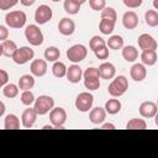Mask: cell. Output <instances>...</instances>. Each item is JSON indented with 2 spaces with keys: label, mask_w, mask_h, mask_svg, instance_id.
Instances as JSON below:
<instances>
[{
  "label": "cell",
  "mask_w": 158,
  "mask_h": 158,
  "mask_svg": "<svg viewBox=\"0 0 158 158\" xmlns=\"http://www.w3.org/2000/svg\"><path fill=\"white\" fill-rule=\"evenodd\" d=\"M115 21L109 20V19H101L100 23H99V30L102 35H111L114 28H115Z\"/></svg>",
  "instance_id": "484cf974"
},
{
  "label": "cell",
  "mask_w": 158,
  "mask_h": 158,
  "mask_svg": "<svg viewBox=\"0 0 158 158\" xmlns=\"http://www.w3.org/2000/svg\"><path fill=\"white\" fill-rule=\"evenodd\" d=\"M128 89V80L125 75H117L116 78L111 80V83L107 86V91L112 98H120L123 95Z\"/></svg>",
  "instance_id": "6da1fadb"
},
{
  "label": "cell",
  "mask_w": 158,
  "mask_h": 158,
  "mask_svg": "<svg viewBox=\"0 0 158 158\" xmlns=\"http://www.w3.org/2000/svg\"><path fill=\"white\" fill-rule=\"evenodd\" d=\"M52 73L56 78H63L65 77V73H67V65L63 62L56 60L53 62V65H52Z\"/></svg>",
  "instance_id": "4dcf8cb0"
},
{
  "label": "cell",
  "mask_w": 158,
  "mask_h": 158,
  "mask_svg": "<svg viewBox=\"0 0 158 158\" xmlns=\"http://www.w3.org/2000/svg\"><path fill=\"white\" fill-rule=\"evenodd\" d=\"M49 121L54 128H62L67 121V111L63 107H53L49 111Z\"/></svg>",
  "instance_id": "ba28073f"
},
{
  "label": "cell",
  "mask_w": 158,
  "mask_h": 158,
  "mask_svg": "<svg viewBox=\"0 0 158 158\" xmlns=\"http://www.w3.org/2000/svg\"><path fill=\"white\" fill-rule=\"evenodd\" d=\"M130 75L135 81H142L146 79L147 77V69L146 65H143L142 63H136L131 67L130 69Z\"/></svg>",
  "instance_id": "2e32d148"
},
{
  "label": "cell",
  "mask_w": 158,
  "mask_h": 158,
  "mask_svg": "<svg viewBox=\"0 0 158 158\" xmlns=\"http://www.w3.org/2000/svg\"><path fill=\"white\" fill-rule=\"evenodd\" d=\"M83 78L86 79V78H100V72L98 68H94V67H90L88 69H85V72H83Z\"/></svg>",
  "instance_id": "f35d334b"
},
{
  "label": "cell",
  "mask_w": 158,
  "mask_h": 158,
  "mask_svg": "<svg viewBox=\"0 0 158 158\" xmlns=\"http://www.w3.org/2000/svg\"><path fill=\"white\" fill-rule=\"evenodd\" d=\"M93 104H94V96L89 91H83V93L78 94V96L75 99V107L80 112L90 111V109L93 107Z\"/></svg>",
  "instance_id": "52a82bcc"
},
{
  "label": "cell",
  "mask_w": 158,
  "mask_h": 158,
  "mask_svg": "<svg viewBox=\"0 0 158 158\" xmlns=\"http://www.w3.org/2000/svg\"><path fill=\"white\" fill-rule=\"evenodd\" d=\"M5 110H6V107H5V104L2 102V101H0V117L5 114Z\"/></svg>",
  "instance_id": "7dc6e473"
},
{
  "label": "cell",
  "mask_w": 158,
  "mask_h": 158,
  "mask_svg": "<svg viewBox=\"0 0 158 158\" xmlns=\"http://www.w3.org/2000/svg\"><path fill=\"white\" fill-rule=\"evenodd\" d=\"M80 4L77 2L75 0H64V4H63V7H64V11L69 15H77L80 10Z\"/></svg>",
  "instance_id": "f546056e"
},
{
  "label": "cell",
  "mask_w": 158,
  "mask_h": 158,
  "mask_svg": "<svg viewBox=\"0 0 158 158\" xmlns=\"http://www.w3.org/2000/svg\"><path fill=\"white\" fill-rule=\"evenodd\" d=\"M67 58L73 63H80L88 56V49L84 44H74L67 49Z\"/></svg>",
  "instance_id": "8992f818"
},
{
  "label": "cell",
  "mask_w": 158,
  "mask_h": 158,
  "mask_svg": "<svg viewBox=\"0 0 158 158\" xmlns=\"http://www.w3.org/2000/svg\"><path fill=\"white\" fill-rule=\"evenodd\" d=\"M2 94L7 99H14L19 95V86L14 83H7L2 86Z\"/></svg>",
  "instance_id": "83f0119b"
},
{
  "label": "cell",
  "mask_w": 158,
  "mask_h": 158,
  "mask_svg": "<svg viewBox=\"0 0 158 158\" xmlns=\"http://www.w3.org/2000/svg\"><path fill=\"white\" fill-rule=\"evenodd\" d=\"M35 57V52L31 47L28 46H22V47H17V49L15 51V53L12 54L11 59L16 63V64H26L27 62H30L31 59H33Z\"/></svg>",
  "instance_id": "5b68a950"
},
{
  "label": "cell",
  "mask_w": 158,
  "mask_h": 158,
  "mask_svg": "<svg viewBox=\"0 0 158 158\" xmlns=\"http://www.w3.org/2000/svg\"><path fill=\"white\" fill-rule=\"evenodd\" d=\"M7 37H9V30H7V27L4 26V25H0V42L7 40Z\"/></svg>",
  "instance_id": "ee69618b"
},
{
  "label": "cell",
  "mask_w": 158,
  "mask_h": 158,
  "mask_svg": "<svg viewBox=\"0 0 158 158\" xmlns=\"http://www.w3.org/2000/svg\"><path fill=\"white\" fill-rule=\"evenodd\" d=\"M94 54L98 59H107L109 57V48L107 46H102L100 48H98L96 51H94Z\"/></svg>",
  "instance_id": "ab89813d"
},
{
  "label": "cell",
  "mask_w": 158,
  "mask_h": 158,
  "mask_svg": "<svg viewBox=\"0 0 158 158\" xmlns=\"http://www.w3.org/2000/svg\"><path fill=\"white\" fill-rule=\"evenodd\" d=\"M102 46H106V41L102 37H100V36H93L90 38V41H89V48L93 52L96 51L98 48L102 47Z\"/></svg>",
  "instance_id": "836d02e7"
},
{
  "label": "cell",
  "mask_w": 158,
  "mask_h": 158,
  "mask_svg": "<svg viewBox=\"0 0 158 158\" xmlns=\"http://www.w3.org/2000/svg\"><path fill=\"white\" fill-rule=\"evenodd\" d=\"M101 128L102 130H115V125H112L110 122H106V123H102L101 125Z\"/></svg>",
  "instance_id": "bcb514c9"
},
{
  "label": "cell",
  "mask_w": 158,
  "mask_h": 158,
  "mask_svg": "<svg viewBox=\"0 0 158 158\" xmlns=\"http://www.w3.org/2000/svg\"><path fill=\"white\" fill-rule=\"evenodd\" d=\"M89 6L94 11H101L106 6V0H89Z\"/></svg>",
  "instance_id": "74e56055"
},
{
  "label": "cell",
  "mask_w": 158,
  "mask_h": 158,
  "mask_svg": "<svg viewBox=\"0 0 158 158\" xmlns=\"http://www.w3.org/2000/svg\"><path fill=\"white\" fill-rule=\"evenodd\" d=\"M20 90H31L35 86V78L33 75L30 74H23L20 77L19 79V84H17Z\"/></svg>",
  "instance_id": "ffe728a7"
},
{
  "label": "cell",
  "mask_w": 158,
  "mask_h": 158,
  "mask_svg": "<svg viewBox=\"0 0 158 158\" xmlns=\"http://www.w3.org/2000/svg\"><path fill=\"white\" fill-rule=\"evenodd\" d=\"M75 1H77V2H79L80 5H83V4H84V2L86 1V0H75Z\"/></svg>",
  "instance_id": "681fc988"
},
{
  "label": "cell",
  "mask_w": 158,
  "mask_h": 158,
  "mask_svg": "<svg viewBox=\"0 0 158 158\" xmlns=\"http://www.w3.org/2000/svg\"><path fill=\"white\" fill-rule=\"evenodd\" d=\"M9 81V74L6 70L0 69V88H2L5 84H7Z\"/></svg>",
  "instance_id": "7bdbcfd3"
},
{
  "label": "cell",
  "mask_w": 158,
  "mask_h": 158,
  "mask_svg": "<svg viewBox=\"0 0 158 158\" xmlns=\"http://www.w3.org/2000/svg\"><path fill=\"white\" fill-rule=\"evenodd\" d=\"M158 112V106L153 101H143L139 105V115L143 118H152L157 115Z\"/></svg>",
  "instance_id": "8fae6325"
},
{
  "label": "cell",
  "mask_w": 158,
  "mask_h": 158,
  "mask_svg": "<svg viewBox=\"0 0 158 158\" xmlns=\"http://www.w3.org/2000/svg\"><path fill=\"white\" fill-rule=\"evenodd\" d=\"M58 31L63 36H70L75 31V22L69 17H63L58 22Z\"/></svg>",
  "instance_id": "4fadbf2b"
},
{
  "label": "cell",
  "mask_w": 158,
  "mask_h": 158,
  "mask_svg": "<svg viewBox=\"0 0 158 158\" xmlns=\"http://www.w3.org/2000/svg\"><path fill=\"white\" fill-rule=\"evenodd\" d=\"M47 69L48 67L46 59H33L30 65V70L33 77H43L47 73Z\"/></svg>",
  "instance_id": "7c38bea8"
},
{
  "label": "cell",
  "mask_w": 158,
  "mask_h": 158,
  "mask_svg": "<svg viewBox=\"0 0 158 158\" xmlns=\"http://www.w3.org/2000/svg\"><path fill=\"white\" fill-rule=\"evenodd\" d=\"M20 2H21V5H23V6H32L33 4H35V1L36 0H19Z\"/></svg>",
  "instance_id": "f6af8a7d"
},
{
  "label": "cell",
  "mask_w": 158,
  "mask_h": 158,
  "mask_svg": "<svg viewBox=\"0 0 158 158\" xmlns=\"http://www.w3.org/2000/svg\"><path fill=\"white\" fill-rule=\"evenodd\" d=\"M35 95L31 90H22V94L20 96V100L21 102L25 105V106H31L33 102H35Z\"/></svg>",
  "instance_id": "e575fe53"
},
{
  "label": "cell",
  "mask_w": 158,
  "mask_h": 158,
  "mask_svg": "<svg viewBox=\"0 0 158 158\" xmlns=\"http://www.w3.org/2000/svg\"><path fill=\"white\" fill-rule=\"evenodd\" d=\"M65 77L68 79L69 83H73V84H77L83 78V70L78 65V64H73L70 65L69 68H67V73H65Z\"/></svg>",
  "instance_id": "e0dca14e"
},
{
  "label": "cell",
  "mask_w": 158,
  "mask_h": 158,
  "mask_svg": "<svg viewBox=\"0 0 158 158\" xmlns=\"http://www.w3.org/2000/svg\"><path fill=\"white\" fill-rule=\"evenodd\" d=\"M122 25L127 30H135L138 26V15L135 11H126L122 16Z\"/></svg>",
  "instance_id": "ac0fdd59"
},
{
  "label": "cell",
  "mask_w": 158,
  "mask_h": 158,
  "mask_svg": "<svg viewBox=\"0 0 158 158\" xmlns=\"http://www.w3.org/2000/svg\"><path fill=\"white\" fill-rule=\"evenodd\" d=\"M26 21H27V16L21 10L10 11L5 16V22L10 28H22L26 25Z\"/></svg>",
  "instance_id": "7a4b0ae2"
},
{
  "label": "cell",
  "mask_w": 158,
  "mask_h": 158,
  "mask_svg": "<svg viewBox=\"0 0 158 158\" xmlns=\"http://www.w3.org/2000/svg\"><path fill=\"white\" fill-rule=\"evenodd\" d=\"M106 118V111L104 107L96 106V107H91L90 112H89V120L91 123L94 125H100L105 121Z\"/></svg>",
  "instance_id": "9a60e30c"
},
{
  "label": "cell",
  "mask_w": 158,
  "mask_h": 158,
  "mask_svg": "<svg viewBox=\"0 0 158 158\" xmlns=\"http://www.w3.org/2000/svg\"><path fill=\"white\" fill-rule=\"evenodd\" d=\"M17 2L19 0H0V10H10Z\"/></svg>",
  "instance_id": "60d3db41"
},
{
  "label": "cell",
  "mask_w": 158,
  "mask_h": 158,
  "mask_svg": "<svg viewBox=\"0 0 158 158\" xmlns=\"http://www.w3.org/2000/svg\"><path fill=\"white\" fill-rule=\"evenodd\" d=\"M53 107H54V100L49 95H40L38 98L35 99L33 109L40 116L48 114Z\"/></svg>",
  "instance_id": "3957f363"
},
{
  "label": "cell",
  "mask_w": 158,
  "mask_h": 158,
  "mask_svg": "<svg viewBox=\"0 0 158 158\" xmlns=\"http://www.w3.org/2000/svg\"><path fill=\"white\" fill-rule=\"evenodd\" d=\"M2 56V47H1V43H0V57Z\"/></svg>",
  "instance_id": "f907efd6"
},
{
  "label": "cell",
  "mask_w": 158,
  "mask_h": 158,
  "mask_svg": "<svg viewBox=\"0 0 158 158\" xmlns=\"http://www.w3.org/2000/svg\"><path fill=\"white\" fill-rule=\"evenodd\" d=\"M84 86L89 90H98L100 88V78H86L84 79Z\"/></svg>",
  "instance_id": "d590c367"
},
{
  "label": "cell",
  "mask_w": 158,
  "mask_h": 158,
  "mask_svg": "<svg viewBox=\"0 0 158 158\" xmlns=\"http://www.w3.org/2000/svg\"><path fill=\"white\" fill-rule=\"evenodd\" d=\"M106 46L110 49H121L123 47V38L122 36L118 35H112L107 41H106Z\"/></svg>",
  "instance_id": "f1b7e54d"
},
{
  "label": "cell",
  "mask_w": 158,
  "mask_h": 158,
  "mask_svg": "<svg viewBox=\"0 0 158 158\" xmlns=\"http://www.w3.org/2000/svg\"><path fill=\"white\" fill-rule=\"evenodd\" d=\"M138 47L142 51H156L157 49V41L148 33H142L138 36Z\"/></svg>",
  "instance_id": "30bf717a"
},
{
  "label": "cell",
  "mask_w": 158,
  "mask_h": 158,
  "mask_svg": "<svg viewBox=\"0 0 158 158\" xmlns=\"http://www.w3.org/2000/svg\"><path fill=\"white\" fill-rule=\"evenodd\" d=\"M141 60L143 65H148V67L154 65L157 63V52L156 51H142Z\"/></svg>",
  "instance_id": "603a6c76"
},
{
  "label": "cell",
  "mask_w": 158,
  "mask_h": 158,
  "mask_svg": "<svg viewBox=\"0 0 158 158\" xmlns=\"http://www.w3.org/2000/svg\"><path fill=\"white\" fill-rule=\"evenodd\" d=\"M144 21L149 27L158 26V11L157 10H148L144 14Z\"/></svg>",
  "instance_id": "d6a6232c"
},
{
  "label": "cell",
  "mask_w": 158,
  "mask_h": 158,
  "mask_svg": "<svg viewBox=\"0 0 158 158\" xmlns=\"http://www.w3.org/2000/svg\"><path fill=\"white\" fill-rule=\"evenodd\" d=\"M126 128H128V130H146L147 128V122L143 118L133 117L126 123Z\"/></svg>",
  "instance_id": "1f68e13d"
},
{
  "label": "cell",
  "mask_w": 158,
  "mask_h": 158,
  "mask_svg": "<svg viewBox=\"0 0 158 158\" xmlns=\"http://www.w3.org/2000/svg\"><path fill=\"white\" fill-rule=\"evenodd\" d=\"M37 112L35 111V109L33 107H28V109H26L23 112H22V116H21V123H22V126L25 127V128H31L33 125H35V122H36V120H37Z\"/></svg>",
  "instance_id": "5bb4252c"
},
{
  "label": "cell",
  "mask_w": 158,
  "mask_h": 158,
  "mask_svg": "<svg viewBox=\"0 0 158 158\" xmlns=\"http://www.w3.org/2000/svg\"><path fill=\"white\" fill-rule=\"evenodd\" d=\"M52 16H53V11H52V9H51L48 5H46V4L40 5V6L36 9V11H35V21H36L38 25H44V23H47V22L52 19Z\"/></svg>",
  "instance_id": "9c48e42d"
},
{
  "label": "cell",
  "mask_w": 158,
  "mask_h": 158,
  "mask_svg": "<svg viewBox=\"0 0 158 158\" xmlns=\"http://www.w3.org/2000/svg\"><path fill=\"white\" fill-rule=\"evenodd\" d=\"M122 2L128 9H137V7H139L142 5L143 0H122Z\"/></svg>",
  "instance_id": "b9f144b4"
},
{
  "label": "cell",
  "mask_w": 158,
  "mask_h": 158,
  "mask_svg": "<svg viewBox=\"0 0 158 158\" xmlns=\"http://www.w3.org/2000/svg\"><path fill=\"white\" fill-rule=\"evenodd\" d=\"M4 127L6 130H17L20 128V120L15 114H9L5 117V122H4Z\"/></svg>",
  "instance_id": "4316f807"
},
{
  "label": "cell",
  "mask_w": 158,
  "mask_h": 158,
  "mask_svg": "<svg viewBox=\"0 0 158 158\" xmlns=\"http://www.w3.org/2000/svg\"><path fill=\"white\" fill-rule=\"evenodd\" d=\"M121 101L118 99H109L105 102V111L109 115H116L121 111Z\"/></svg>",
  "instance_id": "44dd1931"
},
{
  "label": "cell",
  "mask_w": 158,
  "mask_h": 158,
  "mask_svg": "<svg viewBox=\"0 0 158 158\" xmlns=\"http://www.w3.org/2000/svg\"><path fill=\"white\" fill-rule=\"evenodd\" d=\"M121 49H122V57L126 62H135L138 58V51L135 46H123Z\"/></svg>",
  "instance_id": "7402d4cb"
},
{
  "label": "cell",
  "mask_w": 158,
  "mask_h": 158,
  "mask_svg": "<svg viewBox=\"0 0 158 158\" xmlns=\"http://www.w3.org/2000/svg\"><path fill=\"white\" fill-rule=\"evenodd\" d=\"M1 47H2V56L11 58L12 54L15 53V51L17 49V44L11 41V40H5L1 42Z\"/></svg>",
  "instance_id": "cb8c5ba5"
},
{
  "label": "cell",
  "mask_w": 158,
  "mask_h": 158,
  "mask_svg": "<svg viewBox=\"0 0 158 158\" xmlns=\"http://www.w3.org/2000/svg\"><path fill=\"white\" fill-rule=\"evenodd\" d=\"M42 128H43V130H47V128H54V127H53V125L51 123V125H44Z\"/></svg>",
  "instance_id": "c3c4849f"
},
{
  "label": "cell",
  "mask_w": 158,
  "mask_h": 158,
  "mask_svg": "<svg viewBox=\"0 0 158 158\" xmlns=\"http://www.w3.org/2000/svg\"><path fill=\"white\" fill-rule=\"evenodd\" d=\"M25 37L31 46H41L43 43V33L37 25H28L25 28Z\"/></svg>",
  "instance_id": "277c9868"
},
{
  "label": "cell",
  "mask_w": 158,
  "mask_h": 158,
  "mask_svg": "<svg viewBox=\"0 0 158 158\" xmlns=\"http://www.w3.org/2000/svg\"><path fill=\"white\" fill-rule=\"evenodd\" d=\"M98 69H99V72H100V78H101V79L109 80V79H112V78L115 77V74H116V68H115V65H114L112 63H110V62H104V63H101Z\"/></svg>",
  "instance_id": "d6986e66"
},
{
  "label": "cell",
  "mask_w": 158,
  "mask_h": 158,
  "mask_svg": "<svg viewBox=\"0 0 158 158\" xmlns=\"http://www.w3.org/2000/svg\"><path fill=\"white\" fill-rule=\"evenodd\" d=\"M52 1H54V2H57V1H59V0H52Z\"/></svg>",
  "instance_id": "816d5d0a"
},
{
  "label": "cell",
  "mask_w": 158,
  "mask_h": 158,
  "mask_svg": "<svg viewBox=\"0 0 158 158\" xmlns=\"http://www.w3.org/2000/svg\"><path fill=\"white\" fill-rule=\"evenodd\" d=\"M60 57V51L56 46H49L44 49V59L47 62H56Z\"/></svg>",
  "instance_id": "d4e9b609"
},
{
  "label": "cell",
  "mask_w": 158,
  "mask_h": 158,
  "mask_svg": "<svg viewBox=\"0 0 158 158\" xmlns=\"http://www.w3.org/2000/svg\"><path fill=\"white\" fill-rule=\"evenodd\" d=\"M100 12H101V19H109V20H112V21L116 22L117 14H116V10H115L114 7L105 6Z\"/></svg>",
  "instance_id": "8d00e7d4"
}]
</instances>
